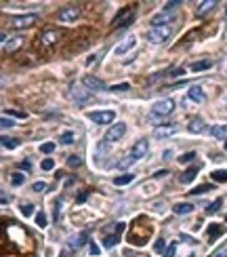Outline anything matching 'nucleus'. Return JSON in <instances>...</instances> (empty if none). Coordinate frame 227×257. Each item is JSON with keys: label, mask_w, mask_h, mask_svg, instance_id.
I'll return each instance as SVG.
<instances>
[{"label": "nucleus", "mask_w": 227, "mask_h": 257, "mask_svg": "<svg viewBox=\"0 0 227 257\" xmlns=\"http://www.w3.org/2000/svg\"><path fill=\"white\" fill-rule=\"evenodd\" d=\"M188 131L193 133V135H202V133L208 131V127L204 125V120H202V118H193L191 123H189V127H188Z\"/></svg>", "instance_id": "nucleus-14"}, {"label": "nucleus", "mask_w": 227, "mask_h": 257, "mask_svg": "<svg viewBox=\"0 0 227 257\" xmlns=\"http://www.w3.org/2000/svg\"><path fill=\"white\" fill-rule=\"evenodd\" d=\"M164 175H169V171H158V173H156V177H164Z\"/></svg>", "instance_id": "nucleus-56"}, {"label": "nucleus", "mask_w": 227, "mask_h": 257, "mask_svg": "<svg viewBox=\"0 0 227 257\" xmlns=\"http://www.w3.org/2000/svg\"><path fill=\"white\" fill-rule=\"evenodd\" d=\"M40 152L42 154H51V152H55V144H51V141H46V144L40 146Z\"/></svg>", "instance_id": "nucleus-38"}, {"label": "nucleus", "mask_w": 227, "mask_h": 257, "mask_svg": "<svg viewBox=\"0 0 227 257\" xmlns=\"http://www.w3.org/2000/svg\"><path fill=\"white\" fill-rule=\"evenodd\" d=\"M36 226L38 228H46V215H44V211H38L36 213Z\"/></svg>", "instance_id": "nucleus-33"}, {"label": "nucleus", "mask_w": 227, "mask_h": 257, "mask_svg": "<svg viewBox=\"0 0 227 257\" xmlns=\"http://www.w3.org/2000/svg\"><path fill=\"white\" fill-rule=\"evenodd\" d=\"M59 257H72V251H70V249H68V251H61V253H59Z\"/></svg>", "instance_id": "nucleus-54"}, {"label": "nucleus", "mask_w": 227, "mask_h": 257, "mask_svg": "<svg viewBox=\"0 0 227 257\" xmlns=\"http://www.w3.org/2000/svg\"><path fill=\"white\" fill-rule=\"evenodd\" d=\"M23 181H25V175H21V173H17V175H13L11 184H13V186H21Z\"/></svg>", "instance_id": "nucleus-41"}, {"label": "nucleus", "mask_w": 227, "mask_h": 257, "mask_svg": "<svg viewBox=\"0 0 227 257\" xmlns=\"http://www.w3.org/2000/svg\"><path fill=\"white\" fill-rule=\"evenodd\" d=\"M32 190H34V192H42V190H46V184H44V181H36V184L32 186Z\"/></svg>", "instance_id": "nucleus-44"}, {"label": "nucleus", "mask_w": 227, "mask_h": 257, "mask_svg": "<svg viewBox=\"0 0 227 257\" xmlns=\"http://www.w3.org/2000/svg\"><path fill=\"white\" fill-rule=\"evenodd\" d=\"M196 158H198L196 152H185V154H181V156H179V162H181V165H188V162L196 160Z\"/></svg>", "instance_id": "nucleus-30"}, {"label": "nucleus", "mask_w": 227, "mask_h": 257, "mask_svg": "<svg viewBox=\"0 0 227 257\" xmlns=\"http://www.w3.org/2000/svg\"><path fill=\"white\" fill-rule=\"evenodd\" d=\"M215 257H227V249H221V251H217Z\"/></svg>", "instance_id": "nucleus-53"}, {"label": "nucleus", "mask_w": 227, "mask_h": 257, "mask_svg": "<svg viewBox=\"0 0 227 257\" xmlns=\"http://www.w3.org/2000/svg\"><path fill=\"white\" fill-rule=\"evenodd\" d=\"M135 19V9H122L116 17L112 19L114 28H120V25H131V21Z\"/></svg>", "instance_id": "nucleus-6"}, {"label": "nucleus", "mask_w": 227, "mask_h": 257, "mask_svg": "<svg viewBox=\"0 0 227 257\" xmlns=\"http://www.w3.org/2000/svg\"><path fill=\"white\" fill-rule=\"evenodd\" d=\"M175 249H177V245H175V242H170L169 249L164 251V257H172V255H175Z\"/></svg>", "instance_id": "nucleus-45"}, {"label": "nucleus", "mask_w": 227, "mask_h": 257, "mask_svg": "<svg viewBox=\"0 0 227 257\" xmlns=\"http://www.w3.org/2000/svg\"><path fill=\"white\" fill-rule=\"evenodd\" d=\"M129 89H131V85H129V83L114 85V86H112V91H114V93H124V91H129Z\"/></svg>", "instance_id": "nucleus-39"}, {"label": "nucleus", "mask_w": 227, "mask_h": 257, "mask_svg": "<svg viewBox=\"0 0 227 257\" xmlns=\"http://www.w3.org/2000/svg\"><path fill=\"white\" fill-rule=\"evenodd\" d=\"M55 40H57V32H55V30H49V32L42 34V44L49 46V44L55 43Z\"/></svg>", "instance_id": "nucleus-27"}, {"label": "nucleus", "mask_w": 227, "mask_h": 257, "mask_svg": "<svg viewBox=\"0 0 227 257\" xmlns=\"http://www.w3.org/2000/svg\"><path fill=\"white\" fill-rule=\"evenodd\" d=\"M170 34H172L170 25H158V28H150L148 40L153 43V44H162V43H166V40L170 38Z\"/></svg>", "instance_id": "nucleus-3"}, {"label": "nucleus", "mask_w": 227, "mask_h": 257, "mask_svg": "<svg viewBox=\"0 0 227 257\" xmlns=\"http://www.w3.org/2000/svg\"><path fill=\"white\" fill-rule=\"evenodd\" d=\"M148 150H150V141L148 139H139L135 146H132V150H131V156L135 158V160H139V158H143L145 154H148Z\"/></svg>", "instance_id": "nucleus-11"}, {"label": "nucleus", "mask_w": 227, "mask_h": 257, "mask_svg": "<svg viewBox=\"0 0 227 257\" xmlns=\"http://www.w3.org/2000/svg\"><path fill=\"white\" fill-rule=\"evenodd\" d=\"M212 190V186H198V188H193L191 194L196 196V194H206V192H210Z\"/></svg>", "instance_id": "nucleus-40"}, {"label": "nucleus", "mask_w": 227, "mask_h": 257, "mask_svg": "<svg viewBox=\"0 0 227 257\" xmlns=\"http://www.w3.org/2000/svg\"><path fill=\"white\" fill-rule=\"evenodd\" d=\"M82 83H84V86H89V89H93V91H103V89H105V83H103V80L91 76V74H86V76L82 78Z\"/></svg>", "instance_id": "nucleus-12"}, {"label": "nucleus", "mask_w": 227, "mask_h": 257, "mask_svg": "<svg viewBox=\"0 0 227 257\" xmlns=\"http://www.w3.org/2000/svg\"><path fill=\"white\" fill-rule=\"evenodd\" d=\"M179 240H183V242H188V245H196V240L191 238V236L188 234H179Z\"/></svg>", "instance_id": "nucleus-46"}, {"label": "nucleus", "mask_w": 227, "mask_h": 257, "mask_svg": "<svg viewBox=\"0 0 227 257\" xmlns=\"http://www.w3.org/2000/svg\"><path fill=\"white\" fill-rule=\"evenodd\" d=\"M86 198H89V194H86V192H82V194H80L78 198H76V202H84Z\"/></svg>", "instance_id": "nucleus-51"}, {"label": "nucleus", "mask_w": 227, "mask_h": 257, "mask_svg": "<svg viewBox=\"0 0 227 257\" xmlns=\"http://www.w3.org/2000/svg\"><path fill=\"white\" fill-rule=\"evenodd\" d=\"M221 205H223V200L221 198H217L212 205H208V209H206V213H217L219 209H221Z\"/></svg>", "instance_id": "nucleus-34"}, {"label": "nucleus", "mask_w": 227, "mask_h": 257, "mask_svg": "<svg viewBox=\"0 0 227 257\" xmlns=\"http://www.w3.org/2000/svg\"><path fill=\"white\" fill-rule=\"evenodd\" d=\"M181 74H185V70H183V67H179V70H172V72L169 74V76H170V78H179Z\"/></svg>", "instance_id": "nucleus-50"}, {"label": "nucleus", "mask_w": 227, "mask_h": 257, "mask_svg": "<svg viewBox=\"0 0 227 257\" xmlns=\"http://www.w3.org/2000/svg\"><path fill=\"white\" fill-rule=\"evenodd\" d=\"M86 116L95 125H112V120L116 118V112L114 110H97V112H89Z\"/></svg>", "instance_id": "nucleus-5"}, {"label": "nucleus", "mask_w": 227, "mask_h": 257, "mask_svg": "<svg viewBox=\"0 0 227 257\" xmlns=\"http://www.w3.org/2000/svg\"><path fill=\"white\" fill-rule=\"evenodd\" d=\"M210 135L217 139H227V125H215L210 128Z\"/></svg>", "instance_id": "nucleus-21"}, {"label": "nucleus", "mask_w": 227, "mask_h": 257, "mask_svg": "<svg viewBox=\"0 0 227 257\" xmlns=\"http://www.w3.org/2000/svg\"><path fill=\"white\" fill-rule=\"evenodd\" d=\"M19 167H21L23 171H28V173L32 171V162L30 160H21V162H19Z\"/></svg>", "instance_id": "nucleus-48"}, {"label": "nucleus", "mask_w": 227, "mask_h": 257, "mask_svg": "<svg viewBox=\"0 0 227 257\" xmlns=\"http://www.w3.org/2000/svg\"><path fill=\"white\" fill-rule=\"evenodd\" d=\"M86 242H89V232H80L74 238H70V251H76V249H82Z\"/></svg>", "instance_id": "nucleus-13"}, {"label": "nucleus", "mask_w": 227, "mask_h": 257, "mask_svg": "<svg viewBox=\"0 0 227 257\" xmlns=\"http://www.w3.org/2000/svg\"><path fill=\"white\" fill-rule=\"evenodd\" d=\"M175 133H177V125H172V123L153 128V137L156 139H166V137H170V135H175Z\"/></svg>", "instance_id": "nucleus-10"}, {"label": "nucleus", "mask_w": 227, "mask_h": 257, "mask_svg": "<svg viewBox=\"0 0 227 257\" xmlns=\"http://www.w3.org/2000/svg\"><path fill=\"white\" fill-rule=\"evenodd\" d=\"M21 44H23V38H21V36L6 40V43H4V53H13V51H17Z\"/></svg>", "instance_id": "nucleus-19"}, {"label": "nucleus", "mask_w": 227, "mask_h": 257, "mask_svg": "<svg viewBox=\"0 0 227 257\" xmlns=\"http://www.w3.org/2000/svg\"><path fill=\"white\" fill-rule=\"evenodd\" d=\"M175 99H162V101H156L151 106V112H150V118L151 120H162L166 116H170L175 112Z\"/></svg>", "instance_id": "nucleus-2"}, {"label": "nucleus", "mask_w": 227, "mask_h": 257, "mask_svg": "<svg viewBox=\"0 0 227 257\" xmlns=\"http://www.w3.org/2000/svg\"><path fill=\"white\" fill-rule=\"evenodd\" d=\"M212 181H217V184H225L227 181V171H223V169H219V171H212Z\"/></svg>", "instance_id": "nucleus-28"}, {"label": "nucleus", "mask_w": 227, "mask_h": 257, "mask_svg": "<svg viewBox=\"0 0 227 257\" xmlns=\"http://www.w3.org/2000/svg\"><path fill=\"white\" fill-rule=\"evenodd\" d=\"M210 65H212L210 59H202V62H193V64H191V72H204V70H208Z\"/></svg>", "instance_id": "nucleus-25"}, {"label": "nucleus", "mask_w": 227, "mask_h": 257, "mask_svg": "<svg viewBox=\"0 0 227 257\" xmlns=\"http://www.w3.org/2000/svg\"><path fill=\"white\" fill-rule=\"evenodd\" d=\"M61 144H65V146H68V144H74V133H72V131H65V133L61 135Z\"/></svg>", "instance_id": "nucleus-36"}, {"label": "nucleus", "mask_w": 227, "mask_h": 257, "mask_svg": "<svg viewBox=\"0 0 227 257\" xmlns=\"http://www.w3.org/2000/svg\"><path fill=\"white\" fill-rule=\"evenodd\" d=\"M135 44H137V38H135V36H131L129 40H124L122 44H118L114 53H116V55H124V53H129L131 49H135Z\"/></svg>", "instance_id": "nucleus-15"}, {"label": "nucleus", "mask_w": 227, "mask_h": 257, "mask_svg": "<svg viewBox=\"0 0 227 257\" xmlns=\"http://www.w3.org/2000/svg\"><path fill=\"white\" fill-rule=\"evenodd\" d=\"M53 167H55V160H53V158H44L42 160V171H51Z\"/></svg>", "instance_id": "nucleus-43"}, {"label": "nucleus", "mask_w": 227, "mask_h": 257, "mask_svg": "<svg viewBox=\"0 0 227 257\" xmlns=\"http://www.w3.org/2000/svg\"><path fill=\"white\" fill-rule=\"evenodd\" d=\"M217 6V2L215 0H206V2H200V6L196 9V17H204L206 13H210L212 9Z\"/></svg>", "instance_id": "nucleus-18"}, {"label": "nucleus", "mask_w": 227, "mask_h": 257, "mask_svg": "<svg viewBox=\"0 0 227 257\" xmlns=\"http://www.w3.org/2000/svg\"><path fill=\"white\" fill-rule=\"evenodd\" d=\"M68 165H70L72 169H78V167H82V158H80L78 154H72V156L68 158Z\"/></svg>", "instance_id": "nucleus-31"}, {"label": "nucleus", "mask_w": 227, "mask_h": 257, "mask_svg": "<svg viewBox=\"0 0 227 257\" xmlns=\"http://www.w3.org/2000/svg\"><path fill=\"white\" fill-rule=\"evenodd\" d=\"M132 179H135V175H132V173L118 175V177H114V186H129Z\"/></svg>", "instance_id": "nucleus-23"}, {"label": "nucleus", "mask_w": 227, "mask_h": 257, "mask_svg": "<svg viewBox=\"0 0 227 257\" xmlns=\"http://www.w3.org/2000/svg\"><path fill=\"white\" fill-rule=\"evenodd\" d=\"M91 255H99V253H101V249H99V245H97V242H91Z\"/></svg>", "instance_id": "nucleus-49"}, {"label": "nucleus", "mask_w": 227, "mask_h": 257, "mask_svg": "<svg viewBox=\"0 0 227 257\" xmlns=\"http://www.w3.org/2000/svg\"><path fill=\"white\" fill-rule=\"evenodd\" d=\"M225 150H227V141H225Z\"/></svg>", "instance_id": "nucleus-57"}, {"label": "nucleus", "mask_w": 227, "mask_h": 257, "mask_svg": "<svg viewBox=\"0 0 227 257\" xmlns=\"http://www.w3.org/2000/svg\"><path fill=\"white\" fill-rule=\"evenodd\" d=\"M124 133H126V125L124 123H116V125H112L108 128V133H105V141H118V139H122L124 137Z\"/></svg>", "instance_id": "nucleus-8"}, {"label": "nucleus", "mask_w": 227, "mask_h": 257, "mask_svg": "<svg viewBox=\"0 0 227 257\" xmlns=\"http://www.w3.org/2000/svg\"><path fill=\"white\" fill-rule=\"evenodd\" d=\"M36 21H38L36 15H13L9 19L13 30H25V28H30V25H34Z\"/></svg>", "instance_id": "nucleus-4"}, {"label": "nucleus", "mask_w": 227, "mask_h": 257, "mask_svg": "<svg viewBox=\"0 0 227 257\" xmlns=\"http://www.w3.org/2000/svg\"><path fill=\"white\" fill-rule=\"evenodd\" d=\"M0 127H2V128H11V127H15V123H13V118L2 116V120H0Z\"/></svg>", "instance_id": "nucleus-42"}, {"label": "nucleus", "mask_w": 227, "mask_h": 257, "mask_svg": "<svg viewBox=\"0 0 227 257\" xmlns=\"http://www.w3.org/2000/svg\"><path fill=\"white\" fill-rule=\"evenodd\" d=\"M59 207H61V198L55 200V215H53V219L55 221H59Z\"/></svg>", "instance_id": "nucleus-47"}, {"label": "nucleus", "mask_w": 227, "mask_h": 257, "mask_svg": "<svg viewBox=\"0 0 227 257\" xmlns=\"http://www.w3.org/2000/svg\"><path fill=\"white\" fill-rule=\"evenodd\" d=\"M110 152V141H99V146H97V152H95V158L97 162H101V156H105V154Z\"/></svg>", "instance_id": "nucleus-22"}, {"label": "nucleus", "mask_w": 227, "mask_h": 257, "mask_svg": "<svg viewBox=\"0 0 227 257\" xmlns=\"http://www.w3.org/2000/svg\"><path fill=\"white\" fill-rule=\"evenodd\" d=\"M188 97L191 101H196V104H204L206 101V95H204V91L200 89V86H191V89L188 91Z\"/></svg>", "instance_id": "nucleus-16"}, {"label": "nucleus", "mask_w": 227, "mask_h": 257, "mask_svg": "<svg viewBox=\"0 0 227 257\" xmlns=\"http://www.w3.org/2000/svg\"><path fill=\"white\" fill-rule=\"evenodd\" d=\"M179 6H181V2H179V0L166 2V6H162V11L156 13V15L151 17V28H158V25H166V23H170L172 19L177 17Z\"/></svg>", "instance_id": "nucleus-1"}, {"label": "nucleus", "mask_w": 227, "mask_h": 257, "mask_svg": "<svg viewBox=\"0 0 227 257\" xmlns=\"http://www.w3.org/2000/svg\"><path fill=\"white\" fill-rule=\"evenodd\" d=\"M11 114V116H17V118H25V116H28V114H23V112H9Z\"/></svg>", "instance_id": "nucleus-52"}, {"label": "nucleus", "mask_w": 227, "mask_h": 257, "mask_svg": "<svg viewBox=\"0 0 227 257\" xmlns=\"http://www.w3.org/2000/svg\"><path fill=\"white\" fill-rule=\"evenodd\" d=\"M0 141H2V148H6V150H15V148H19V144H21V141H19V139L6 137V135H4V137L0 139Z\"/></svg>", "instance_id": "nucleus-26"}, {"label": "nucleus", "mask_w": 227, "mask_h": 257, "mask_svg": "<svg viewBox=\"0 0 227 257\" xmlns=\"http://www.w3.org/2000/svg\"><path fill=\"white\" fill-rule=\"evenodd\" d=\"M196 175H198V165H191L188 171L185 173H181V177H179V181H181V184H191L193 179H196Z\"/></svg>", "instance_id": "nucleus-17"}, {"label": "nucleus", "mask_w": 227, "mask_h": 257, "mask_svg": "<svg viewBox=\"0 0 227 257\" xmlns=\"http://www.w3.org/2000/svg\"><path fill=\"white\" fill-rule=\"evenodd\" d=\"M189 257H196V255H189Z\"/></svg>", "instance_id": "nucleus-58"}, {"label": "nucleus", "mask_w": 227, "mask_h": 257, "mask_svg": "<svg viewBox=\"0 0 227 257\" xmlns=\"http://www.w3.org/2000/svg\"><path fill=\"white\" fill-rule=\"evenodd\" d=\"M80 15V9L76 4H70V6H63L61 11H59V19H61L63 23H72V21H76Z\"/></svg>", "instance_id": "nucleus-9"}, {"label": "nucleus", "mask_w": 227, "mask_h": 257, "mask_svg": "<svg viewBox=\"0 0 227 257\" xmlns=\"http://www.w3.org/2000/svg\"><path fill=\"white\" fill-rule=\"evenodd\" d=\"M223 232H225V226H221V224H212V226L208 228V238L215 242Z\"/></svg>", "instance_id": "nucleus-20"}, {"label": "nucleus", "mask_w": 227, "mask_h": 257, "mask_svg": "<svg viewBox=\"0 0 227 257\" xmlns=\"http://www.w3.org/2000/svg\"><path fill=\"white\" fill-rule=\"evenodd\" d=\"M74 97H76V101H80V104H84V101H89V99H91V93H86V91H78Z\"/></svg>", "instance_id": "nucleus-37"}, {"label": "nucleus", "mask_w": 227, "mask_h": 257, "mask_svg": "<svg viewBox=\"0 0 227 257\" xmlns=\"http://www.w3.org/2000/svg\"><path fill=\"white\" fill-rule=\"evenodd\" d=\"M166 249H169V247H166L164 238H158L156 242H153V251H156V253H162V251H166Z\"/></svg>", "instance_id": "nucleus-32"}, {"label": "nucleus", "mask_w": 227, "mask_h": 257, "mask_svg": "<svg viewBox=\"0 0 227 257\" xmlns=\"http://www.w3.org/2000/svg\"><path fill=\"white\" fill-rule=\"evenodd\" d=\"M193 209L196 207H193L191 202H179V205H175V213L177 215H188V213L193 211Z\"/></svg>", "instance_id": "nucleus-24"}, {"label": "nucleus", "mask_w": 227, "mask_h": 257, "mask_svg": "<svg viewBox=\"0 0 227 257\" xmlns=\"http://www.w3.org/2000/svg\"><path fill=\"white\" fill-rule=\"evenodd\" d=\"M21 213H23V217H32L34 215V205H21Z\"/></svg>", "instance_id": "nucleus-35"}, {"label": "nucleus", "mask_w": 227, "mask_h": 257, "mask_svg": "<svg viewBox=\"0 0 227 257\" xmlns=\"http://www.w3.org/2000/svg\"><path fill=\"white\" fill-rule=\"evenodd\" d=\"M124 226H126V224H116V226H114V232L108 234V236L103 238V247H105V249H112V247L118 245L120 236H122V232H124Z\"/></svg>", "instance_id": "nucleus-7"}, {"label": "nucleus", "mask_w": 227, "mask_h": 257, "mask_svg": "<svg viewBox=\"0 0 227 257\" xmlns=\"http://www.w3.org/2000/svg\"><path fill=\"white\" fill-rule=\"evenodd\" d=\"M93 62H97V57H95V55H91V57H89V59H86V64H89V65H91V64H93Z\"/></svg>", "instance_id": "nucleus-55"}, {"label": "nucleus", "mask_w": 227, "mask_h": 257, "mask_svg": "<svg viewBox=\"0 0 227 257\" xmlns=\"http://www.w3.org/2000/svg\"><path fill=\"white\" fill-rule=\"evenodd\" d=\"M135 162H137V160H135V158H132V156H131V154H129V156H124L122 160H120V162H118V165H116V167H118V169H129L131 165H135Z\"/></svg>", "instance_id": "nucleus-29"}]
</instances>
